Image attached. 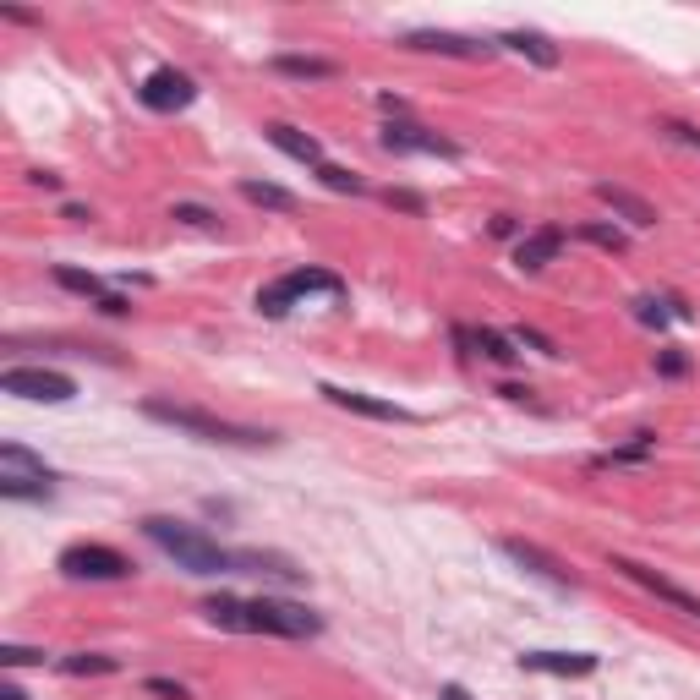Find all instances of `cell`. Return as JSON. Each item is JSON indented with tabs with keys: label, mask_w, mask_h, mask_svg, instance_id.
<instances>
[{
	"label": "cell",
	"mask_w": 700,
	"mask_h": 700,
	"mask_svg": "<svg viewBox=\"0 0 700 700\" xmlns=\"http://www.w3.org/2000/svg\"><path fill=\"white\" fill-rule=\"evenodd\" d=\"M558 252H564V230H558V225H542V230H531V236H520L515 268H520V274H536V268H547Z\"/></svg>",
	"instance_id": "15"
},
{
	"label": "cell",
	"mask_w": 700,
	"mask_h": 700,
	"mask_svg": "<svg viewBox=\"0 0 700 700\" xmlns=\"http://www.w3.org/2000/svg\"><path fill=\"white\" fill-rule=\"evenodd\" d=\"M580 241H591V247H602V252H624L629 247V236L618 225H580Z\"/></svg>",
	"instance_id": "27"
},
{
	"label": "cell",
	"mask_w": 700,
	"mask_h": 700,
	"mask_svg": "<svg viewBox=\"0 0 700 700\" xmlns=\"http://www.w3.org/2000/svg\"><path fill=\"white\" fill-rule=\"evenodd\" d=\"M318 394L329 405H340V411H356V416H367V422H416L405 405H394V400H378V394H361V389H340V383H318Z\"/></svg>",
	"instance_id": "11"
},
{
	"label": "cell",
	"mask_w": 700,
	"mask_h": 700,
	"mask_svg": "<svg viewBox=\"0 0 700 700\" xmlns=\"http://www.w3.org/2000/svg\"><path fill=\"white\" fill-rule=\"evenodd\" d=\"M378 143L389 148V154H427V159H460V143H449V137H438V132H427V126H416V121H383V132H378Z\"/></svg>",
	"instance_id": "7"
},
{
	"label": "cell",
	"mask_w": 700,
	"mask_h": 700,
	"mask_svg": "<svg viewBox=\"0 0 700 700\" xmlns=\"http://www.w3.org/2000/svg\"><path fill=\"white\" fill-rule=\"evenodd\" d=\"M137 99H143V110H154V115H175V110H186V104L197 99V83L186 72H175V66H159V72L143 77Z\"/></svg>",
	"instance_id": "8"
},
{
	"label": "cell",
	"mask_w": 700,
	"mask_h": 700,
	"mask_svg": "<svg viewBox=\"0 0 700 700\" xmlns=\"http://www.w3.org/2000/svg\"><path fill=\"white\" fill-rule=\"evenodd\" d=\"M509 340H515V345H531V350H542V356H564V350L547 340V334H536V329H515Z\"/></svg>",
	"instance_id": "33"
},
{
	"label": "cell",
	"mask_w": 700,
	"mask_h": 700,
	"mask_svg": "<svg viewBox=\"0 0 700 700\" xmlns=\"http://www.w3.org/2000/svg\"><path fill=\"white\" fill-rule=\"evenodd\" d=\"M55 668H61L66 679H104V673H121V662L104 657V651H72V657H61Z\"/></svg>",
	"instance_id": "21"
},
{
	"label": "cell",
	"mask_w": 700,
	"mask_h": 700,
	"mask_svg": "<svg viewBox=\"0 0 700 700\" xmlns=\"http://www.w3.org/2000/svg\"><path fill=\"white\" fill-rule=\"evenodd\" d=\"M0 700H28V695H22L17 684H6V690H0Z\"/></svg>",
	"instance_id": "40"
},
{
	"label": "cell",
	"mask_w": 700,
	"mask_h": 700,
	"mask_svg": "<svg viewBox=\"0 0 700 700\" xmlns=\"http://www.w3.org/2000/svg\"><path fill=\"white\" fill-rule=\"evenodd\" d=\"M657 449V438L651 433H635V443H624V449H613V454H602L597 465H635V460H646V454Z\"/></svg>",
	"instance_id": "28"
},
{
	"label": "cell",
	"mask_w": 700,
	"mask_h": 700,
	"mask_svg": "<svg viewBox=\"0 0 700 700\" xmlns=\"http://www.w3.org/2000/svg\"><path fill=\"white\" fill-rule=\"evenodd\" d=\"M263 132H268V143H274L279 154H290L296 165H312V170H323V165H329V159H323V143H318V137L296 132V126H285V121L263 126Z\"/></svg>",
	"instance_id": "16"
},
{
	"label": "cell",
	"mask_w": 700,
	"mask_h": 700,
	"mask_svg": "<svg viewBox=\"0 0 700 700\" xmlns=\"http://www.w3.org/2000/svg\"><path fill=\"white\" fill-rule=\"evenodd\" d=\"M274 72L279 77H301V83H329V77H340V66L318 61V55H274Z\"/></svg>",
	"instance_id": "20"
},
{
	"label": "cell",
	"mask_w": 700,
	"mask_h": 700,
	"mask_svg": "<svg viewBox=\"0 0 700 700\" xmlns=\"http://www.w3.org/2000/svg\"><path fill=\"white\" fill-rule=\"evenodd\" d=\"M0 17H6V22H22V28H39V17H33V11H17V6H0Z\"/></svg>",
	"instance_id": "37"
},
{
	"label": "cell",
	"mask_w": 700,
	"mask_h": 700,
	"mask_svg": "<svg viewBox=\"0 0 700 700\" xmlns=\"http://www.w3.org/2000/svg\"><path fill=\"white\" fill-rule=\"evenodd\" d=\"M66 219H72V225H88V219H93V214H88V208H83V203H66Z\"/></svg>",
	"instance_id": "38"
},
{
	"label": "cell",
	"mask_w": 700,
	"mask_h": 700,
	"mask_svg": "<svg viewBox=\"0 0 700 700\" xmlns=\"http://www.w3.org/2000/svg\"><path fill=\"white\" fill-rule=\"evenodd\" d=\"M635 318H640V323H651V329H662V323H668L673 312H662V301H657V296H640V301H635Z\"/></svg>",
	"instance_id": "30"
},
{
	"label": "cell",
	"mask_w": 700,
	"mask_h": 700,
	"mask_svg": "<svg viewBox=\"0 0 700 700\" xmlns=\"http://www.w3.org/2000/svg\"><path fill=\"white\" fill-rule=\"evenodd\" d=\"M613 569L624 580H635L640 591H651L657 602H668V608H679L684 618H700V597H690L684 586H673L668 575H657V569H646V564H635V558H613Z\"/></svg>",
	"instance_id": "9"
},
{
	"label": "cell",
	"mask_w": 700,
	"mask_h": 700,
	"mask_svg": "<svg viewBox=\"0 0 700 700\" xmlns=\"http://www.w3.org/2000/svg\"><path fill=\"white\" fill-rule=\"evenodd\" d=\"M438 700H471V695H465L460 684H443V690H438Z\"/></svg>",
	"instance_id": "39"
},
{
	"label": "cell",
	"mask_w": 700,
	"mask_h": 700,
	"mask_svg": "<svg viewBox=\"0 0 700 700\" xmlns=\"http://www.w3.org/2000/svg\"><path fill=\"white\" fill-rule=\"evenodd\" d=\"M405 44L427 50V55H454V61H487L493 55V44L471 39V33H449V28H416V33H405Z\"/></svg>",
	"instance_id": "10"
},
{
	"label": "cell",
	"mask_w": 700,
	"mask_h": 700,
	"mask_svg": "<svg viewBox=\"0 0 700 700\" xmlns=\"http://www.w3.org/2000/svg\"><path fill=\"white\" fill-rule=\"evenodd\" d=\"M0 662H6V668H28V662H44V651H33V646H0Z\"/></svg>",
	"instance_id": "34"
},
{
	"label": "cell",
	"mask_w": 700,
	"mask_h": 700,
	"mask_svg": "<svg viewBox=\"0 0 700 700\" xmlns=\"http://www.w3.org/2000/svg\"><path fill=\"white\" fill-rule=\"evenodd\" d=\"M203 618H208L214 629L247 635V602H241V597H208V602H203Z\"/></svg>",
	"instance_id": "23"
},
{
	"label": "cell",
	"mask_w": 700,
	"mask_h": 700,
	"mask_svg": "<svg viewBox=\"0 0 700 700\" xmlns=\"http://www.w3.org/2000/svg\"><path fill=\"white\" fill-rule=\"evenodd\" d=\"M143 690L159 695V700H192V690H186V684H175V679H143Z\"/></svg>",
	"instance_id": "31"
},
{
	"label": "cell",
	"mask_w": 700,
	"mask_h": 700,
	"mask_svg": "<svg viewBox=\"0 0 700 700\" xmlns=\"http://www.w3.org/2000/svg\"><path fill=\"white\" fill-rule=\"evenodd\" d=\"M241 197L268 208V214H296V192H285V186H274V181H241Z\"/></svg>",
	"instance_id": "24"
},
{
	"label": "cell",
	"mask_w": 700,
	"mask_h": 700,
	"mask_svg": "<svg viewBox=\"0 0 700 700\" xmlns=\"http://www.w3.org/2000/svg\"><path fill=\"white\" fill-rule=\"evenodd\" d=\"M504 50H515V55H525L531 66H542V72H553L558 66V44L547 39V33H531V28H515V33H504Z\"/></svg>",
	"instance_id": "18"
},
{
	"label": "cell",
	"mask_w": 700,
	"mask_h": 700,
	"mask_svg": "<svg viewBox=\"0 0 700 700\" xmlns=\"http://www.w3.org/2000/svg\"><path fill=\"white\" fill-rule=\"evenodd\" d=\"M0 394H17V400H33V405H66L77 400V378L55 367H6L0 372Z\"/></svg>",
	"instance_id": "5"
},
{
	"label": "cell",
	"mask_w": 700,
	"mask_h": 700,
	"mask_svg": "<svg viewBox=\"0 0 700 700\" xmlns=\"http://www.w3.org/2000/svg\"><path fill=\"white\" fill-rule=\"evenodd\" d=\"M143 536L159 547V553H170L186 575H241V547H219L208 531H197V525H186V520L148 515Z\"/></svg>",
	"instance_id": "1"
},
{
	"label": "cell",
	"mask_w": 700,
	"mask_h": 700,
	"mask_svg": "<svg viewBox=\"0 0 700 700\" xmlns=\"http://www.w3.org/2000/svg\"><path fill=\"white\" fill-rule=\"evenodd\" d=\"M454 340L471 345L476 356L498 361V367H515V361H520V345L509 340V334H498V329H454Z\"/></svg>",
	"instance_id": "17"
},
{
	"label": "cell",
	"mask_w": 700,
	"mask_h": 700,
	"mask_svg": "<svg viewBox=\"0 0 700 700\" xmlns=\"http://www.w3.org/2000/svg\"><path fill=\"white\" fill-rule=\"evenodd\" d=\"M170 219H186V225H203V230L219 225V214H214V208H203V203H175Z\"/></svg>",
	"instance_id": "29"
},
{
	"label": "cell",
	"mask_w": 700,
	"mask_h": 700,
	"mask_svg": "<svg viewBox=\"0 0 700 700\" xmlns=\"http://www.w3.org/2000/svg\"><path fill=\"white\" fill-rule=\"evenodd\" d=\"M132 569H137L132 558L115 553V547H104V542H77V547L61 553V575L66 580H126Z\"/></svg>",
	"instance_id": "6"
},
{
	"label": "cell",
	"mask_w": 700,
	"mask_h": 700,
	"mask_svg": "<svg viewBox=\"0 0 700 700\" xmlns=\"http://www.w3.org/2000/svg\"><path fill=\"white\" fill-rule=\"evenodd\" d=\"M525 673H553V679H591L597 657L591 651H525L520 657Z\"/></svg>",
	"instance_id": "13"
},
{
	"label": "cell",
	"mask_w": 700,
	"mask_h": 700,
	"mask_svg": "<svg viewBox=\"0 0 700 700\" xmlns=\"http://www.w3.org/2000/svg\"><path fill=\"white\" fill-rule=\"evenodd\" d=\"M657 367L668 372V378H684V372H690V356H684V350H673V345H668V350H662V361H657Z\"/></svg>",
	"instance_id": "35"
},
{
	"label": "cell",
	"mask_w": 700,
	"mask_h": 700,
	"mask_svg": "<svg viewBox=\"0 0 700 700\" xmlns=\"http://www.w3.org/2000/svg\"><path fill=\"white\" fill-rule=\"evenodd\" d=\"M55 285H61V290H72V296L99 301V307H110V301H115V290L104 285L99 274H83V268H72V263H55Z\"/></svg>",
	"instance_id": "19"
},
{
	"label": "cell",
	"mask_w": 700,
	"mask_h": 700,
	"mask_svg": "<svg viewBox=\"0 0 700 700\" xmlns=\"http://www.w3.org/2000/svg\"><path fill=\"white\" fill-rule=\"evenodd\" d=\"M55 493V476H6L0 471V498H11V504H44V498Z\"/></svg>",
	"instance_id": "22"
},
{
	"label": "cell",
	"mask_w": 700,
	"mask_h": 700,
	"mask_svg": "<svg viewBox=\"0 0 700 700\" xmlns=\"http://www.w3.org/2000/svg\"><path fill=\"white\" fill-rule=\"evenodd\" d=\"M318 181L329 186V192H340V197H361V192H367V181H361V175H350L345 165H323Z\"/></svg>",
	"instance_id": "26"
},
{
	"label": "cell",
	"mask_w": 700,
	"mask_h": 700,
	"mask_svg": "<svg viewBox=\"0 0 700 700\" xmlns=\"http://www.w3.org/2000/svg\"><path fill=\"white\" fill-rule=\"evenodd\" d=\"M143 416L148 422H165L186 438H203V443H219V449H274L279 433L268 427H247V422H225L214 411H197V405H175V400H143Z\"/></svg>",
	"instance_id": "2"
},
{
	"label": "cell",
	"mask_w": 700,
	"mask_h": 700,
	"mask_svg": "<svg viewBox=\"0 0 700 700\" xmlns=\"http://www.w3.org/2000/svg\"><path fill=\"white\" fill-rule=\"evenodd\" d=\"M0 471L6 476H50V465L33 449H22V443H0Z\"/></svg>",
	"instance_id": "25"
},
{
	"label": "cell",
	"mask_w": 700,
	"mask_h": 700,
	"mask_svg": "<svg viewBox=\"0 0 700 700\" xmlns=\"http://www.w3.org/2000/svg\"><path fill=\"white\" fill-rule=\"evenodd\" d=\"M301 296H345V279L329 274V268H290L285 279L258 290V312L263 318H285Z\"/></svg>",
	"instance_id": "3"
},
{
	"label": "cell",
	"mask_w": 700,
	"mask_h": 700,
	"mask_svg": "<svg viewBox=\"0 0 700 700\" xmlns=\"http://www.w3.org/2000/svg\"><path fill=\"white\" fill-rule=\"evenodd\" d=\"M247 635H285V640H312L323 635V618L301 602H285V597H258L247 602Z\"/></svg>",
	"instance_id": "4"
},
{
	"label": "cell",
	"mask_w": 700,
	"mask_h": 700,
	"mask_svg": "<svg viewBox=\"0 0 700 700\" xmlns=\"http://www.w3.org/2000/svg\"><path fill=\"white\" fill-rule=\"evenodd\" d=\"M498 547H504V553L515 558V564H525V569H531V575H542L547 586H558V591H575V575H569V569L558 564V558L547 553V547L525 542V536H504V542H498Z\"/></svg>",
	"instance_id": "12"
},
{
	"label": "cell",
	"mask_w": 700,
	"mask_h": 700,
	"mask_svg": "<svg viewBox=\"0 0 700 700\" xmlns=\"http://www.w3.org/2000/svg\"><path fill=\"white\" fill-rule=\"evenodd\" d=\"M662 132H668L673 143H684V148H695V154H700V126H690V121H662Z\"/></svg>",
	"instance_id": "32"
},
{
	"label": "cell",
	"mask_w": 700,
	"mask_h": 700,
	"mask_svg": "<svg viewBox=\"0 0 700 700\" xmlns=\"http://www.w3.org/2000/svg\"><path fill=\"white\" fill-rule=\"evenodd\" d=\"M597 197L613 208L618 219H624V225H635V230H651V225H657V208H651L640 192H629V186H618V181H597Z\"/></svg>",
	"instance_id": "14"
},
{
	"label": "cell",
	"mask_w": 700,
	"mask_h": 700,
	"mask_svg": "<svg viewBox=\"0 0 700 700\" xmlns=\"http://www.w3.org/2000/svg\"><path fill=\"white\" fill-rule=\"evenodd\" d=\"M383 203H394V208H411V214H422V197H416V192H394V186H389V192H383Z\"/></svg>",
	"instance_id": "36"
}]
</instances>
